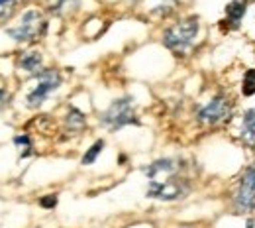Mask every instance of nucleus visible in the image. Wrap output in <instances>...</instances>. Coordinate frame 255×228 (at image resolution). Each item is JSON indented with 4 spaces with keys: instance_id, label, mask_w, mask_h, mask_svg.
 <instances>
[{
    "instance_id": "20e7f679",
    "label": "nucleus",
    "mask_w": 255,
    "mask_h": 228,
    "mask_svg": "<svg viewBox=\"0 0 255 228\" xmlns=\"http://www.w3.org/2000/svg\"><path fill=\"white\" fill-rule=\"evenodd\" d=\"M232 108H234L232 98H228L224 93H220V95H216L212 98L206 106H202L198 110V122L200 124H208V126H220V124L230 120Z\"/></svg>"
},
{
    "instance_id": "7ed1b4c3",
    "label": "nucleus",
    "mask_w": 255,
    "mask_h": 228,
    "mask_svg": "<svg viewBox=\"0 0 255 228\" xmlns=\"http://www.w3.org/2000/svg\"><path fill=\"white\" fill-rule=\"evenodd\" d=\"M45 20H43V16H41V12H37V10H28L24 16H22V20L18 22V26H14V28H8L6 33L14 39V41H33L35 37H39L41 33L45 32Z\"/></svg>"
},
{
    "instance_id": "39448f33",
    "label": "nucleus",
    "mask_w": 255,
    "mask_h": 228,
    "mask_svg": "<svg viewBox=\"0 0 255 228\" xmlns=\"http://www.w3.org/2000/svg\"><path fill=\"white\" fill-rule=\"evenodd\" d=\"M61 85V75L55 69H45L39 73V81L35 85L32 93L28 95V106L30 108H37L45 102V98L49 97L53 91H57Z\"/></svg>"
},
{
    "instance_id": "dca6fc26",
    "label": "nucleus",
    "mask_w": 255,
    "mask_h": 228,
    "mask_svg": "<svg viewBox=\"0 0 255 228\" xmlns=\"http://www.w3.org/2000/svg\"><path fill=\"white\" fill-rule=\"evenodd\" d=\"M14 144L18 146V150H20V156H22V158H28V156L32 154V142H30V138H28L26 134L16 136V138H14Z\"/></svg>"
},
{
    "instance_id": "f8f14e48",
    "label": "nucleus",
    "mask_w": 255,
    "mask_h": 228,
    "mask_svg": "<svg viewBox=\"0 0 255 228\" xmlns=\"http://www.w3.org/2000/svg\"><path fill=\"white\" fill-rule=\"evenodd\" d=\"M67 128L73 132H79L85 128V124H87V120H85V114L81 112V110H77V108H71L69 110V114H67Z\"/></svg>"
},
{
    "instance_id": "4468645a",
    "label": "nucleus",
    "mask_w": 255,
    "mask_h": 228,
    "mask_svg": "<svg viewBox=\"0 0 255 228\" xmlns=\"http://www.w3.org/2000/svg\"><path fill=\"white\" fill-rule=\"evenodd\" d=\"M242 93H244L246 97H254L255 95V69L246 71L244 81H242Z\"/></svg>"
},
{
    "instance_id": "f03ea898",
    "label": "nucleus",
    "mask_w": 255,
    "mask_h": 228,
    "mask_svg": "<svg viewBox=\"0 0 255 228\" xmlns=\"http://www.w3.org/2000/svg\"><path fill=\"white\" fill-rule=\"evenodd\" d=\"M100 122L108 130H120L128 124H137V116L133 110V100L129 97L114 100L100 116Z\"/></svg>"
},
{
    "instance_id": "1a4fd4ad",
    "label": "nucleus",
    "mask_w": 255,
    "mask_h": 228,
    "mask_svg": "<svg viewBox=\"0 0 255 228\" xmlns=\"http://www.w3.org/2000/svg\"><path fill=\"white\" fill-rule=\"evenodd\" d=\"M242 142L255 150V108H250L242 120Z\"/></svg>"
},
{
    "instance_id": "0eeeda50",
    "label": "nucleus",
    "mask_w": 255,
    "mask_h": 228,
    "mask_svg": "<svg viewBox=\"0 0 255 228\" xmlns=\"http://www.w3.org/2000/svg\"><path fill=\"white\" fill-rule=\"evenodd\" d=\"M236 209L238 213H252L255 207V163L246 169V173L242 175L238 193H236Z\"/></svg>"
},
{
    "instance_id": "9d476101",
    "label": "nucleus",
    "mask_w": 255,
    "mask_h": 228,
    "mask_svg": "<svg viewBox=\"0 0 255 228\" xmlns=\"http://www.w3.org/2000/svg\"><path fill=\"white\" fill-rule=\"evenodd\" d=\"M244 14H246V2H244V0H232V2L226 6V18H228V20H226L224 24H230V26L236 30V28H240Z\"/></svg>"
},
{
    "instance_id": "a211bd4d",
    "label": "nucleus",
    "mask_w": 255,
    "mask_h": 228,
    "mask_svg": "<svg viewBox=\"0 0 255 228\" xmlns=\"http://www.w3.org/2000/svg\"><path fill=\"white\" fill-rule=\"evenodd\" d=\"M39 205H41V207H45V209H53V207L57 205V197H55V195L43 197V199L39 201Z\"/></svg>"
},
{
    "instance_id": "f3484780",
    "label": "nucleus",
    "mask_w": 255,
    "mask_h": 228,
    "mask_svg": "<svg viewBox=\"0 0 255 228\" xmlns=\"http://www.w3.org/2000/svg\"><path fill=\"white\" fill-rule=\"evenodd\" d=\"M18 2H20V0H0V18L8 16V14L12 12V8H14Z\"/></svg>"
},
{
    "instance_id": "ddd939ff",
    "label": "nucleus",
    "mask_w": 255,
    "mask_h": 228,
    "mask_svg": "<svg viewBox=\"0 0 255 228\" xmlns=\"http://www.w3.org/2000/svg\"><path fill=\"white\" fill-rule=\"evenodd\" d=\"M49 10L55 12V14H67V12H73L77 6H79V0H45Z\"/></svg>"
},
{
    "instance_id": "6e6552de",
    "label": "nucleus",
    "mask_w": 255,
    "mask_h": 228,
    "mask_svg": "<svg viewBox=\"0 0 255 228\" xmlns=\"http://www.w3.org/2000/svg\"><path fill=\"white\" fill-rule=\"evenodd\" d=\"M179 169H181V163L177 160H157L151 165H147L143 169V173L147 175L149 183H161V181H167L171 177H177Z\"/></svg>"
},
{
    "instance_id": "9b49d317",
    "label": "nucleus",
    "mask_w": 255,
    "mask_h": 228,
    "mask_svg": "<svg viewBox=\"0 0 255 228\" xmlns=\"http://www.w3.org/2000/svg\"><path fill=\"white\" fill-rule=\"evenodd\" d=\"M20 67L24 69V71H28V73H41V53H37V51H28V53H24L22 55V59H20Z\"/></svg>"
},
{
    "instance_id": "2eb2a0df",
    "label": "nucleus",
    "mask_w": 255,
    "mask_h": 228,
    "mask_svg": "<svg viewBox=\"0 0 255 228\" xmlns=\"http://www.w3.org/2000/svg\"><path fill=\"white\" fill-rule=\"evenodd\" d=\"M102 148H104V142H102V140L95 142V144L89 148V152L83 156V165H91V163H95V160L98 158V154L102 152Z\"/></svg>"
},
{
    "instance_id": "6ab92c4d",
    "label": "nucleus",
    "mask_w": 255,
    "mask_h": 228,
    "mask_svg": "<svg viewBox=\"0 0 255 228\" xmlns=\"http://www.w3.org/2000/svg\"><path fill=\"white\" fill-rule=\"evenodd\" d=\"M6 100H8V95H6V93H4L2 89H0V106H2V104H4Z\"/></svg>"
},
{
    "instance_id": "aec40b11",
    "label": "nucleus",
    "mask_w": 255,
    "mask_h": 228,
    "mask_svg": "<svg viewBox=\"0 0 255 228\" xmlns=\"http://www.w3.org/2000/svg\"><path fill=\"white\" fill-rule=\"evenodd\" d=\"M246 228H255V227H254V221H250V223H248V227H246Z\"/></svg>"
},
{
    "instance_id": "423d86ee",
    "label": "nucleus",
    "mask_w": 255,
    "mask_h": 228,
    "mask_svg": "<svg viewBox=\"0 0 255 228\" xmlns=\"http://www.w3.org/2000/svg\"><path fill=\"white\" fill-rule=\"evenodd\" d=\"M187 193H189V185L185 179H179V177H171L161 183H149L147 187V197L159 199V201H177V199H183Z\"/></svg>"
},
{
    "instance_id": "f257e3e1",
    "label": "nucleus",
    "mask_w": 255,
    "mask_h": 228,
    "mask_svg": "<svg viewBox=\"0 0 255 228\" xmlns=\"http://www.w3.org/2000/svg\"><path fill=\"white\" fill-rule=\"evenodd\" d=\"M196 33H198V18L191 16L169 28L163 35V43L175 53H185L192 45Z\"/></svg>"
}]
</instances>
